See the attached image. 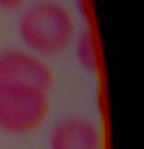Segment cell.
<instances>
[{
  "label": "cell",
  "instance_id": "1",
  "mask_svg": "<svg viewBox=\"0 0 144 149\" xmlns=\"http://www.w3.org/2000/svg\"><path fill=\"white\" fill-rule=\"evenodd\" d=\"M22 42L34 53L56 56L64 53L74 37V20L64 5L53 0L37 2L19 19Z\"/></svg>",
  "mask_w": 144,
  "mask_h": 149
},
{
  "label": "cell",
  "instance_id": "2",
  "mask_svg": "<svg viewBox=\"0 0 144 149\" xmlns=\"http://www.w3.org/2000/svg\"><path fill=\"white\" fill-rule=\"evenodd\" d=\"M50 112L46 92L33 87H0V130L25 135L39 129Z\"/></svg>",
  "mask_w": 144,
  "mask_h": 149
},
{
  "label": "cell",
  "instance_id": "3",
  "mask_svg": "<svg viewBox=\"0 0 144 149\" xmlns=\"http://www.w3.org/2000/svg\"><path fill=\"white\" fill-rule=\"evenodd\" d=\"M53 73L45 62L23 50L0 53V87H33L48 93Z\"/></svg>",
  "mask_w": 144,
  "mask_h": 149
},
{
  "label": "cell",
  "instance_id": "4",
  "mask_svg": "<svg viewBox=\"0 0 144 149\" xmlns=\"http://www.w3.org/2000/svg\"><path fill=\"white\" fill-rule=\"evenodd\" d=\"M50 149H101L99 129L88 118L67 116L51 129Z\"/></svg>",
  "mask_w": 144,
  "mask_h": 149
},
{
  "label": "cell",
  "instance_id": "5",
  "mask_svg": "<svg viewBox=\"0 0 144 149\" xmlns=\"http://www.w3.org/2000/svg\"><path fill=\"white\" fill-rule=\"evenodd\" d=\"M76 56L79 64L84 68L90 70V72H96L99 67V51L96 47V39L90 31H85L81 34L78 40L76 47Z\"/></svg>",
  "mask_w": 144,
  "mask_h": 149
},
{
  "label": "cell",
  "instance_id": "6",
  "mask_svg": "<svg viewBox=\"0 0 144 149\" xmlns=\"http://www.w3.org/2000/svg\"><path fill=\"white\" fill-rule=\"evenodd\" d=\"M25 0H0V8L2 9H16Z\"/></svg>",
  "mask_w": 144,
  "mask_h": 149
}]
</instances>
